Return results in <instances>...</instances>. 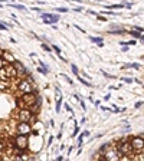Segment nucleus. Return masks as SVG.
<instances>
[{"label": "nucleus", "instance_id": "3", "mask_svg": "<svg viewBox=\"0 0 144 161\" xmlns=\"http://www.w3.org/2000/svg\"><path fill=\"white\" fill-rule=\"evenodd\" d=\"M102 158L105 161H120L121 160V155H120V153L117 151V148L112 147V143H111V145L102 153Z\"/></svg>", "mask_w": 144, "mask_h": 161}, {"label": "nucleus", "instance_id": "24", "mask_svg": "<svg viewBox=\"0 0 144 161\" xmlns=\"http://www.w3.org/2000/svg\"><path fill=\"white\" fill-rule=\"evenodd\" d=\"M123 81H124V82H127V84H131V82H133V79H130V78H124Z\"/></svg>", "mask_w": 144, "mask_h": 161}, {"label": "nucleus", "instance_id": "19", "mask_svg": "<svg viewBox=\"0 0 144 161\" xmlns=\"http://www.w3.org/2000/svg\"><path fill=\"white\" fill-rule=\"evenodd\" d=\"M56 10H58L59 13H66V12H68V9H65V7H58Z\"/></svg>", "mask_w": 144, "mask_h": 161}, {"label": "nucleus", "instance_id": "7", "mask_svg": "<svg viewBox=\"0 0 144 161\" xmlns=\"http://www.w3.org/2000/svg\"><path fill=\"white\" fill-rule=\"evenodd\" d=\"M0 56H1V59H3V62H4L6 65H13V63L16 62V59H15L13 53L9 52V51H3Z\"/></svg>", "mask_w": 144, "mask_h": 161}, {"label": "nucleus", "instance_id": "14", "mask_svg": "<svg viewBox=\"0 0 144 161\" xmlns=\"http://www.w3.org/2000/svg\"><path fill=\"white\" fill-rule=\"evenodd\" d=\"M12 7H15V9H19V10H26L25 9V6H20V4H16V3H13V4H10Z\"/></svg>", "mask_w": 144, "mask_h": 161}, {"label": "nucleus", "instance_id": "11", "mask_svg": "<svg viewBox=\"0 0 144 161\" xmlns=\"http://www.w3.org/2000/svg\"><path fill=\"white\" fill-rule=\"evenodd\" d=\"M10 88V82H6L3 79H0V91H7Z\"/></svg>", "mask_w": 144, "mask_h": 161}, {"label": "nucleus", "instance_id": "28", "mask_svg": "<svg viewBox=\"0 0 144 161\" xmlns=\"http://www.w3.org/2000/svg\"><path fill=\"white\" fill-rule=\"evenodd\" d=\"M65 108H66V111H68V112H71V114H72V108L69 107V105H66Z\"/></svg>", "mask_w": 144, "mask_h": 161}, {"label": "nucleus", "instance_id": "1", "mask_svg": "<svg viewBox=\"0 0 144 161\" xmlns=\"http://www.w3.org/2000/svg\"><path fill=\"white\" fill-rule=\"evenodd\" d=\"M15 78H18V72L13 68V65H4L0 69V79H3L6 82H10Z\"/></svg>", "mask_w": 144, "mask_h": 161}, {"label": "nucleus", "instance_id": "31", "mask_svg": "<svg viewBox=\"0 0 144 161\" xmlns=\"http://www.w3.org/2000/svg\"><path fill=\"white\" fill-rule=\"evenodd\" d=\"M56 161H64V158H62V157H61V155H59V157H58V158H56Z\"/></svg>", "mask_w": 144, "mask_h": 161}, {"label": "nucleus", "instance_id": "4", "mask_svg": "<svg viewBox=\"0 0 144 161\" xmlns=\"http://www.w3.org/2000/svg\"><path fill=\"white\" fill-rule=\"evenodd\" d=\"M130 145H131L133 153H136V154L143 153V147H144L143 134H140L138 137H131V138H130Z\"/></svg>", "mask_w": 144, "mask_h": 161}, {"label": "nucleus", "instance_id": "6", "mask_svg": "<svg viewBox=\"0 0 144 161\" xmlns=\"http://www.w3.org/2000/svg\"><path fill=\"white\" fill-rule=\"evenodd\" d=\"M19 135H29L32 132V127L26 122H19L18 124V128H16Z\"/></svg>", "mask_w": 144, "mask_h": 161}, {"label": "nucleus", "instance_id": "22", "mask_svg": "<svg viewBox=\"0 0 144 161\" xmlns=\"http://www.w3.org/2000/svg\"><path fill=\"white\" fill-rule=\"evenodd\" d=\"M42 48H43V49H45V51H48V52H49V51H51V48H49V46H48V45H46V43H43V45H42Z\"/></svg>", "mask_w": 144, "mask_h": 161}, {"label": "nucleus", "instance_id": "16", "mask_svg": "<svg viewBox=\"0 0 144 161\" xmlns=\"http://www.w3.org/2000/svg\"><path fill=\"white\" fill-rule=\"evenodd\" d=\"M78 78H79V82H82L84 85H87V86H92V85H91V84H90V82H88V81H85V79H82L81 76H78Z\"/></svg>", "mask_w": 144, "mask_h": 161}, {"label": "nucleus", "instance_id": "9", "mask_svg": "<svg viewBox=\"0 0 144 161\" xmlns=\"http://www.w3.org/2000/svg\"><path fill=\"white\" fill-rule=\"evenodd\" d=\"M13 68H15V69H16V72H18V76L20 75V73H29V72L26 71V68H25V66H23V65H22L19 60H16V62L13 63Z\"/></svg>", "mask_w": 144, "mask_h": 161}, {"label": "nucleus", "instance_id": "26", "mask_svg": "<svg viewBox=\"0 0 144 161\" xmlns=\"http://www.w3.org/2000/svg\"><path fill=\"white\" fill-rule=\"evenodd\" d=\"M4 65H6V63L3 62V59H1V56H0V69H1V68H3Z\"/></svg>", "mask_w": 144, "mask_h": 161}, {"label": "nucleus", "instance_id": "29", "mask_svg": "<svg viewBox=\"0 0 144 161\" xmlns=\"http://www.w3.org/2000/svg\"><path fill=\"white\" fill-rule=\"evenodd\" d=\"M78 129H79V128H78V125L75 127V131H73V135H76V134H78Z\"/></svg>", "mask_w": 144, "mask_h": 161}, {"label": "nucleus", "instance_id": "20", "mask_svg": "<svg viewBox=\"0 0 144 161\" xmlns=\"http://www.w3.org/2000/svg\"><path fill=\"white\" fill-rule=\"evenodd\" d=\"M37 71L40 72V73H43V75H48V69H43V68H37Z\"/></svg>", "mask_w": 144, "mask_h": 161}, {"label": "nucleus", "instance_id": "10", "mask_svg": "<svg viewBox=\"0 0 144 161\" xmlns=\"http://www.w3.org/2000/svg\"><path fill=\"white\" fill-rule=\"evenodd\" d=\"M12 161H30V158H29L28 153L26 154H15V155H12Z\"/></svg>", "mask_w": 144, "mask_h": 161}, {"label": "nucleus", "instance_id": "25", "mask_svg": "<svg viewBox=\"0 0 144 161\" xmlns=\"http://www.w3.org/2000/svg\"><path fill=\"white\" fill-rule=\"evenodd\" d=\"M54 51H55V52H58V53H61V49H59L56 45H54Z\"/></svg>", "mask_w": 144, "mask_h": 161}, {"label": "nucleus", "instance_id": "18", "mask_svg": "<svg viewBox=\"0 0 144 161\" xmlns=\"http://www.w3.org/2000/svg\"><path fill=\"white\" fill-rule=\"evenodd\" d=\"M130 68H134V69H140L141 65L140 63H130Z\"/></svg>", "mask_w": 144, "mask_h": 161}, {"label": "nucleus", "instance_id": "23", "mask_svg": "<svg viewBox=\"0 0 144 161\" xmlns=\"http://www.w3.org/2000/svg\"><path fill=\"white\" fill-rule=\"evenodd\" d=\"M0 30H7V26L3 25V23H0Z\"/></svg>", "mask_w": 144, "mask_h": 161}, {"label": "nucleus", "instance_id": "2", "mask_svg": "<svg viewBox=\"0 0 144 161\" xmlns=\"http://www.w3.org/2000/svg\"><path fill=\"white\" fill-rule=\"evenodd\" d=\"M18 91L22 95H29V94H35L33 89V84H32V78L29 76L28 79H20L18 84Z\"/></svg>", "mask_w": 144, "mask_h": 161}, {"label": "nucleus", "instance_id": "13", "mask_svg": "<svg viewBox=\"0 0 144 161\" xmlns=\"http://www.w3.org/2000/svg\"><path fill=\"white\" fill-rule=\"evenodd\" d=\"M131 36H134V37H138V39H141L143 40V36H141V33H138V32H136V30H133V32H128Z\"/></svg>", "mask_w": 144, "mask_h": 161}, {"label": "nucleus", "instance_id": "30", "mask_svg": "<svg viewBox=\"0 0 144 161\" xmlns=\"http://www.w3.org/2000/svg\"><path fill=\"white\" fill-rule=\"evenodd\" d=\"M52 141H54V137H51V138H49V143H48V145H51V144H52Z\"/></svg>", "mask_w": 144, "mask_h": 161}, {"label": "nucleus", "instance_id": "5", "mask_svg": "<svg viewBox=\"0 0 144 161\" xmlns=\"http://www.w3.org/2000/svg\"><path fill=\"white\" fill-rule=\"evenodd\" d=\"M18 120L19 122H26L29 124L33 120V112L29 108H20L18 111Z\"/></svg>", "mask_w": 144, "mask_h": 161}, {"label": "nucleus", "instance_id": "17", "mask_svg": "<svg viewBox=\"0 0 144 161\" xmlns=\"http://www.w3.org/2000/svg\"><path fill=\"white\" fill-rule=\"evenodd\" d=\"M71 68H72V72H73L75 75H78V76H79V71H78V68H76V65H71Z\"/></svg>", "mask_w": 144, "mask_h": 161}, {"label": "nucleus", "instance_id": "8", "mask_svg": "<svg viewBox=\"0 0 144 161\" xmlns=\"http://www.w3.org/2000/svg\"><path fill=\"white\" fill-rule=\"evenodd\" d=\"M40 16L45 19V23H48V25H55L59 20V16L58 15H52V13H42Z\"/></svg>", "mask_w": 144, "mask_h": 161}, {"label": "nucleus", "instance_id": "12", "mask_svg": "<svg viewBox=\"0 0 144 161\" xmlns=\"http://www.w3.org/2000/svg\"><path fill=\"white\" fill-rule=\"evenodd\" d=\"M90 39H91V42H94V43H98V45H101V43H104V40H102V37H94V36H91Z\"/></svg>", "mask_w": 144, "mask_h": 161}, {"label": "nucleus", "instance_id": "27", "mask_svg": "<svg viewBox=\"0 0 144 161\" xmlns=\"http://www.w3.org/2000/svg\"><path fill=\"white\" fill-rule=\"evenodd\" d=\"M141 105H143V102H141V101H138V102L136 104V108H140V107H141Z\"/></svg>", "mask_w": 144, "mask_h": 161}, {"label": "nucleus", "instance_id": "21", "mask_svg": "<svg viewBox=\"0 0 144 161\" xmlns=\"http://www.w3.org/2000/svg\"><path fill=\"white\" fill-rule=\"evenodd\" d=\"M84 137H85V135H84V134H81V135H79V138H78V144H79V147H81V144H82V141H84Z\"/></svg>", "mask_w": 144, "mask_h": 161}, {"label": "nucleus", "instance_id": "15", "mask_svg": "<svg viewBox=\"0 0 144 161\" xmlns=\"http://www.w3.org/2000/svg\"><path fill=\"white\" fill-rule=\"evenodd\" d=\"M61 104H62V99L59 98L58 102H56V112H58V114H59V111H61Z\"/></svg>", "mask_w": 144, "mask_h": 161}]
</instances>
